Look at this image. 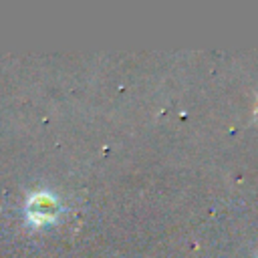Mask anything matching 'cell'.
I'll use <instances>...</instances> for the list:
<instances>
[{
    "instance_id": "1",
    "label": "cell",
    "mask_w": 258,
    "mask_h": 258,
    "mask_svg": "<svg viewBox=\"0 0 258 258\" xmlns=\"http://www.w3.org/2000/svg\"><path fill=\"white\" fill-rule=\"evenodd\" d=\"M30 214H32V216L38 214V220H44L46 214L52 216V214H54V204H52V200L46 198V196H38V198H34L32 204H30Z\"/></svg>"
}]
</instances>
